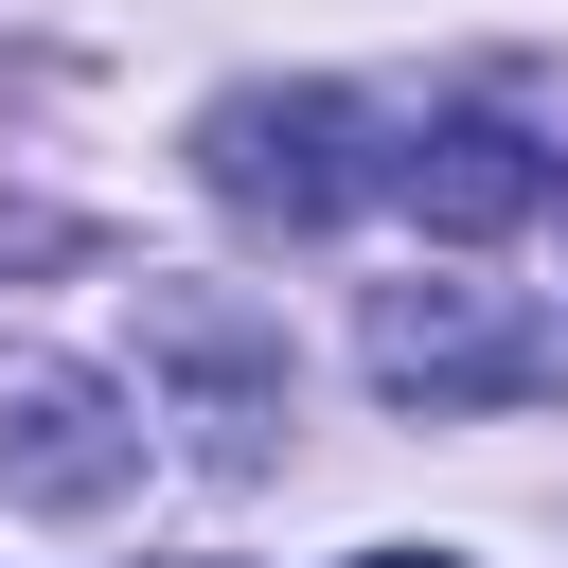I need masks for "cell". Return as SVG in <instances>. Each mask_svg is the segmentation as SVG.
I'll return each mask as SVG.
<instances>
[{"label": "cell", "instance_id": "obj_1", "mask_svg": "<svg viewBox=\"0 0 568 568\" xmlns=\"http://www.w3.org/2000/svg\"><path fill=\"white\" fill-rule=\"evenodd\" d=\"M195 178H213L231 213H284V231H320V213H355L390 160H373V106H355V89H213V124H195Z\"/></svg>", "mask_w": 568, "mask_h": 568}, {"label": "cell", "instance_id": "obj_2", "mask_svg": "<svg viewBox=\"0 0 568 568\" xmlns=\"http://www.w3.org/2000/svg\"><path fill=\"white\" fill-rule=\"evenodd\" d=\"M390 195H408L444 248H497V231L550 195V142H532L515 106H444V124H408V142H390Z\"/></svg>", "mask_w": 568, "mask_h": 568}, {"label": "cell", "instance_id": "obj_3", "mask_svg": "<svg viewBox=\"0 0 568 568\" xmlns=\"http://www.w3.org/2000/svg\"><path fill=\"white\" fill-rule=\"evenodd\" d=\"M373 373L444 408V390H550L568 355H550V320H497V302L426 284V302H373Z\"/></svg>", "mask_w": 568, "mask_h": 568}, {"label": "cell", "instance_id": "obj_4", "mask_svg": "<svg viewBox=\"0 0 568 568\" xmlns=\"http://www.w3.org/2000/svg\"><path fill=\"white\" fill-rule=\"evenodd\" d=\"M89 426H106V390L18 373V390H0V479H18V497H53V515H89V497L124 479V444H89Z\"/></svg>", "mask_w": 568, "mask_h": 568}, {"label": "cell", "instance_id": "obj_5", "mask_svg": "<svg viewBox=\"0 0 568 568\" xmlns=\"http://www.w3.org/2000/svg\"><path fill=\"white\" fill-rule=\"evenodd\" d=\"M355 568H462V550H355Z\"/></svg>", "mask_w": 568, "mask_h": 568}]
</instances>
